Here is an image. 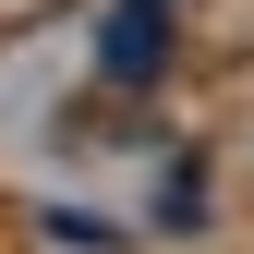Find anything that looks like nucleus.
<instances>
[{"instance_id": "f257e3e1", "label": "nucleus", "mask_w": 254, "mask_h": 254, "mask_svg": "<svg viewBox=\"0 0 254 254\" xmlns=\"http://www.w3.org/2000/svg\"><path fill=\"white\" fill-rule=\"evenodd\" d=\"M97 61H109V85H145L157 61H170V0H121L109 37H97Z\"/></svg>"}]
</instances>
